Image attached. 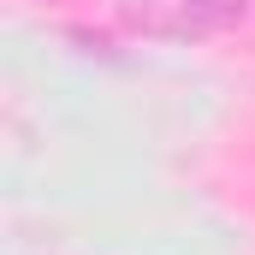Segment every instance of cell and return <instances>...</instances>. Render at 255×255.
Wrapping results in <instances>:
<instances>
[{
	"label": "cell",
	"instance_id": "1",
	"mask_svg": "<svg viewBox=\"0 0 255 255\" xmlns=\"http://www.w3.org/2000/svg\"><path fill=\"white\" fill-rule=\"evenodd\" d=\"M238 12H244V0H184V24H190V30L226 24V18H238Z\"/></svg>",
	"mask_w": 255,
	"mask_h": 255
}]
</instances>
